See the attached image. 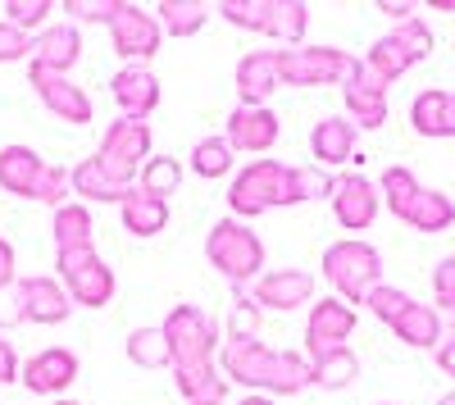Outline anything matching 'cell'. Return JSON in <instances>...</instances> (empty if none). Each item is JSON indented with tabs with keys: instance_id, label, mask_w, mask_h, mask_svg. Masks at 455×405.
<instances>
[{
	"instance_id": "cell-31",
	"label": "cell",
	"mask_w": 455,
	"mask_h": 405,
	"mask_svg": "<svg viewBox=\"0 0 455 405\" xmlns=\"http://www.w3.org/2000/svg\"><path fill=\"white\" fill-rule=\"evenodd\" d=\"M405 224H410L414 233H428V237H433V233H446V228L455 224V201H451L446 192H437V187H424Z\"/></svg>"
},
{
	"instance_id": "cell-34",
	"label": "cell",
	"mask_w": 455,
	"mask_h": 405,
	"mask_svg": "<svg viewBox=\"0 0 455 405\" xmlns=\"http://www.w3.org/2000/svg\"><path fill=\"white\" fill-rule=\"evenodd\" d=\"M182 173H187L182 160H173V155H150V160L141 164V173H137V187H141L146 196L169 201V196H178V187H182Z\"/></svg>"
},
{
	"instance_id": "cell-44",
	"label": "cell",
	"mask_w": 455,
	"mask_h": 405,
	"mask_svg": "<svg viewBox=\"0 0 455 405\" xmlns=\"http://www.w3.org/2000/svg\"><path fill=\"white\" fill-rule=\"evenodd\" d=\"M68 192H73V178H68L60 164H46V173H42V182H36V196H32V201H42V205L60 210Z\"/></svg>"
},
{
	"instance_id": "cell-50",
	"label": "cell",
	"mask_w": 455,
	"mask_h": 405,
	"mask_svg": "<svg viewBox=\"0 0 455 405\" xmlns=\"http://www.w3.org/2000/svg\"><path fill=\"white\" fill-rule=\"evenodd\" d=\"M378 10H383V14L392 19V28H396V23H410V19H414V5H392V0H383V5H378Z\"/></svg>"
},
{
	"instance_id": "cell-8",
	"label": "cell",
	"mask_w": 455,
	"mask_h": 405,
	"mask_svg": "<svg viewBox=\"0 0 455 405\" xmlns=\"http://www.w3.org/2000/svg\"><path fill=\"white\" fill-rule=\"evenodd\" d=\"M150 123L146 119H114L109 128H105V137H100V151H96V160H100V169L119 182V187H137V173H141V164L150 160Z\"/></svg>"
},
{
	"instance_id": "cell-24",
	"label": "cell",
	"mask_w": 455,
	"mask_h": 405,
	"mask_svg": "<svg viewBox=\"0 0 455 405\" xmlns=\"http://www.w3.org/2000/svg\"><path fill=\"white\" fill-rule=\"evenodd\" d=\"M119 218H124V233H132V237H160L169 228V201L132 187L119 205Z\"/></svg>"
},
{
	"instance_id": "cell-36",
	"label": "cell",
	"mask_w": 455,
	"mask_h": 405,
	"mask_svg": "<svg viewBox=\"0 0 455 405\" xmlns=\"http://www.w3.org/2000/svg\"><path fill=\"white\" fill-rule=\"evenodd\" d=\"M446 105H451V91H419L410 100V128L419 137H446Z\"/></svg>"
},
{
	"instance_id": "cell-32",
	"label": "cell",
	"mask_w": 455,
	"mask_h": 405,
	"mask_svg": "<svg viewBox=\"0 0 455 405\" xmlns=\"http://www.w3.org/2000/svg\"><path fill=\"white\" fill-rule=\"evenodd\" d=\"M173 383H178L187 405H228V378L219 374V364H210V369L173 374Z\"/></svg>"
},
{
	"instance_id": "cell-52",
	"label": "cell",
	"mask_w": 455,
	"mask_h": 405,
	"mask_svg": "<svg viewBox=\"0 0 455 405\" xmlns=\"http://www.w3.org/2000/svg\"><path fill=\"white\" fill-rule=\"evenodd\" d=\"M233 405H274V396H259V392H246L242 401H233Z\"/></svg>"
},
{
	"instance_id": "cell-33",
	"label": "cell",
	"mask_w": 455,
	"mask_h": 405,
	"mask_svg": "<svg viewBox=\"0 0 455 405\" xmlns=\"http://www.w3.org/2000/svg\"><path fill=\"white\" fill-rule=\"evenodd\" d=\"M306 28H310V5H306V0H274L269 36H274V42H283V51L306 46Z\"/></svg>"
},
{
	"instance_id": "cell-1",
	"label": "cell",
	"mask_w": 455,
	"mask_h": 405,
	"mask_svg": "<svg viewBox=\"0 0 455 405\" xmlns=\"http://www.w3.org/2000/svg\"><path fill=\"white\" fill-rule=\"evenodd\" d=\"M219 374L259 396H300L315 387L310 355L300 351H274L259 338H223L219 346Z\"/></svg>"
},
{
	"instance_id": "cell-20",
	"label": "cell",
	"mask_w": 455,
	"mask_h": 405,
	"mask_svg": "<svg viewBox=\"0 0 455 405\" xmlns=\"http://www.w3.org/2000/svg\"><path fill=\"white\" fill-rule=\"evenodd\" d=\"M83 60V32L78 23H46L42 32L32 36V60L28 68H42V73H73V64Z\"/></svg>"
},
{
	"instance_id": "cell-48",
	"label": "cell",
	"mask_w": 455,
	"mask_h": 405,
	"mask_svg": "<svg viewBox=\"0 0 455 405\" xmlns=\"http://www.w3.org/2000/svg\"><path fill=\"white\" fill-rule=\"evenodd\" d=\"M19 282V260H14V246L0 237V291Z\"/></svg>"
},
{
	"instance_id": "cell-37",
	"label": "cell",
	"mask_w": 455,
	"mask_h": 405,
	"mask_svg": "<svg viewBox=\"0 0 455 405\" xmlns=\"http://www.w3.org/2000/svg\"><path fill=\"white\" fill-rule=\"evenodd\" d=\"M187 169H192L196 178H228L233 173V146H228V137H201L192 146V155H187Z\"/></svg>"
},
{
	"instance_id": "cell-13",
	"label": "cell",
	"mask_w": 455,
	"mask_h": 405,
	"mask_svg": "<svg viewBox=\"0 0 455 405\" xmlns=\"http://www.w3.org/2000/svg\"><path fill=\"white\" fill-rule=\"evenodd\" d=\"M223 137L233 146V155H269L283 137V119L269 105H237L233 115H228Z\"/></svg>"
},
{
	"instance_id": "cell-54",
	"label": "cell",
	"mask_w": 455,
	"mask_h": 405,
	"mask_svg": "<svg viewBox=\"0 0 455 405\" xmlns=\"http://www.w3.org/2000/svg\"><path fill=\"white\" fill-rule=\"evenodd\" d=\"M437 405H455V392H446V396H442V401H437Z\"/></svg>"
},
{
	"instance_id": "cell-53",
	"label": "cell",
	"mask_w": 455,
	"mask_h": 405,
	"mask_svg": "<svg viewBox=\"0 0 455 405\" xmlns=\"http://www.w3.org/2000/svg\"><path fill=\"white\" fill-rule=\"evenodd\" d=\"M446 137H455V91H451V105H446Z\"/></svg>"
},
{
	"instance_id": "cell-43",
	"label": "cell",
	"mask_w": 455,
	"mask_h": 405,
	"mask_svg": "<svg viewBox=\"0 0 455 405\" xmlns=\"http://www.w3.org/2000/svg\"><path fill=\"white\" fill-rule=\"evenodd\" d=\"M296 178H300V201H332V187L337 178L319 164H296Z\"/></svg>"
},
{
	"instance_id": "cell-29",
	"label": "cell",
	"mask_w": 455,
	"mask_h": 405,
	"mask_svg": "<svg viewBox=\"0 0 455 405\" xmlns=\"http://www.w3.org/2000/svg\"><path fill=\"white\" fill-rule=\"evenodd\" d=\"M310 374H315V387L323 392H341L360 378V355L351 346H337V351H323L310 360Z\"/></svg>"
},
{
	"instance_id": "cell-51",
	"label": "cell",
	"mask_w": 455,
	"mask_h": 405,
	"mask_svg": "<svg viewBox=\"0 0 455 405\" xmlns=\"http://www.w3.org/2000/svg\"><path fill=\"white\" fill-rule=\"evenodd\" d=\"M433 310H437V319H442V333L455 338V301H437Z\"/></svg>"
},
{
	"instance_id": "cell-21",
	"label": "cell",
	"mask_w": 455,
	"mask_h": 405,
	"mask_svg": "<svg viewBox=\"0 0 455 405\" xmlns=\"http://www.w3.org/2000/svg\"><path fill=\"white\" fill-rule=\"evenodd\" d=\"M355 141H360V128L347 115H323L310 128V155L319 169H341L355 160Z\"/></svg>"
},
{
	"instance_id": "cell-7",
	"label": "cell",
	"mask_w": 455,
	"mask_h": 405,
	"mask_svg": "<svg viewBox=\"0 0 455 405\" xmlns=\"http://www.w3.org/2000/svg\"><path fill=\"white\" fill-rule=\"evenodd\" d=\"M55 269H60V282L73 297V306L83 310H105L114 301V269L100 260L96 246H78V250H55Z\"/></svg>"
},
{
	"instance_id": "cell-40",
	"label": "cell",
	"mask_w": 455,
	"mask_h": 405,
	"mask_svg": "<svg viewBox=\"0 0 455 405\" xmlns=\"http://www.w3.org/2000/svg\"><path fill=\"white\" fill-rule=\"evenodd\" d=\"M259 319H264V310L251 301V291L233 287V323H228V338H259Z\"/></svg>"
},
{
	"instance_id": "cell-38",
	"label": "cell",
	"mask_w": 455,
	"mask_h": 405,
	"mask_svg": "<svg viewBox=\"0 0 455 405\" xmlns=\"http://www.w3.org/2000/svg\"><path fill=\"white\" fill-rule=\"evenodd\" d=\"M214 14L233 28H246V32H259L269 36V23H274V0H219Z\"/></svg>"
},
{
	"instance_id": "cell-56",
	"label": "cell",
	"mask_w": 455,
	"mask_h": 405,
	"mask_svg": "<svg viewBox=\"0 0 455 405\" xmlns=\"http://www.w3.org/2000/svg\"><path fill=\"white\" fill-rule=\"evenodd\" d=\"M383 405H387V401H383Z\"/></svg>"
},
{
	"instance_id": "cell-16",
	"label": "cell",
	"mask_w": 455,
	"mask_h": 405,
	"mask_svg": "<svg viewBox=\"0 0 455 405\" xmlns=\"http://www.w3.org/2000/svg\"><path fill=\"white\" fill-rule=\"evenodd\" d=\"M355 333V306L337 301V297H319L306 314V355H323V351H337L347 346Z\"/></svg>"
},
{
	"instance_id": "cell-17",
	"label": "cell",
	"mask_w": 455,
	"mask_h": 405,
	"mask_svg": "<svg viewBox=\"0 0 455 405\" xmlns=\"http://www.w3.org/2000/svg\"><path fill=\"white\" fill-rule=\"evenodd\" d=\"M341 100H347V119L360 132H373L387 123V83H378L373 73L364 68V60H355V68L341 83Z\"/></svg>"
},
{
	"instance_id": "cell-2",
	"label": "cell",
	"mask_w": 455,
	"mask_h": 405,
	"mask_svg": "<svg viewBox=\"0 0 455 405\" xmlns=\"http://www.w3.org/2000/svg\"><path fill=\"white\" fill-rule=\"evenodd\" d=\"M287 205H306L300 201L296 164L251 160L246 169L233 173V182H228V210H233V218H242V224H251V218L269 214V210H287Z\"/></svg>"
},
{
	"instance_id": "cell-55",
	"label": "cell",
	"mask_w": 455,
	"mask_h": 405,
	"mask_svg": "<svg viewBox=\"0 0 455 405\" xmlns=\"http://www.w3.org/2000/svg\"><path fill=\"white\" fill-rule=\"evenodd\" d=\"M51 405H78V401H68V396H60V401H51Z\"/></svg>"
},
{
	"instance_id": "cell-5",
	"label": "cell",
	"mask_w": 455,
	"mask_h": 405,
	"mask_svg": "<svg viewBox=\"0 0 455 405\" xmlns=\"http://www.w3.org/2000/svg\"><path fill=\"white\" fill-rule=\"evenodd\" d=\"M205 255L233 287H251L264 274V242L251 233V224H242L233 214L219 218L205 233Z\"/></svg>"
},
{
	"instance_id": "cell-49",
	"label": "cell",
	"mask_w": 455,
	"mask_h": 405,
	"mask_svg": "<svg viewBox=\"0 0 455 405\" xmlns=\"http://www.w3.org/2000/svg\"><path fill=\"white\" fill-rule=\"evenodd\" d=\"M433 355H437V364H442V374H446V378H455V338H446Z\"/></svg>"
},
{
	"instance_id": "cell-42",
	"label": "cell",
	"mask_w": 455,
	"mask_h": 405,
	"mask_svg": "<svg viewBox=\"0 0 455 405\" xmlns=\"http://www.w3.org/2000/svg\"><path fill=\"white\" fill-rule=\"evenodd\" d=\"M124 10V0H64V14H73L78 23H114Z\"/></svg>"
},
{
	"instance_id": "cell-15",
	"label": "cell",
	"mask_w": 455,
	"mask_h": 405,
	"mask_svg": "<svg viewBox=\"0 0 455 405\" xmlns=\"http://www.w3.org/2000/svg\"><path fill=\"white\" fill-rule=\"evenodd\" d=\"M28 83H32V91H36V100H42L51 115L60 119V123H73V128H83V123H92V115H96V105H92V96L73 83V78H64V73H42V68H28Z\"/></svg>"
},
{
	"instance_id": "cell-9",
	"label": "cell",
	"mask_w": 455,
	"mask_h": 405,
	"mask_svg": "<svg viewBox=\"0 0 455 405\" xmlns=\"http://www.w3.org/2000/svg\"><path fill=\"white\" fill-rule=\"evenodd\" d=\"M351 68H355V55H347L341 46H296V51H278L283 87H337V83H347Z\"/></svg>"
},
{
	"instance_id": "cell-12",
	"label": "cell",
	"mask_w": 455,
	"mask_h": 405,
	"mask_svg": "<svg viewBox=\"0 0 455 405\" xmlns=\"http://www.w3.org/2000/svg\"><path fill=\"white\" fill-rule=\"evenodd\" d=\"M14 297H19V323H42V328H55V323H68V314L78 310L73 297L64 291L60 278H19L14 282Z\"/></svg>"
},
{
	"instance_id": "cell-23",
	"label": "cell",
	"mask_w": 455,
	"mask_h": 405,
	"mask_svg": "<svg viewBox=\"0 0 455 405\" xmlns=\"http://www.w3.org/2000/svg\"><path fill=\"white\" fill-rule=\"evenodd\" d=\"M42 173H46V160L36 155L32 146H0V192L32 201Z\"/></svg>"
},
{
	"instance_id": "cell-18",
	"label": "cell",
	"mask_w": 455,
	"mask_h": 405,
	"mask_svg": "<svg viewBox=\"0 0 455 405\" xmlns=\"http://www.w3.org/2000/svg\"><path fill=\"white\" fill-rule=\"evenodd\" d=\"M378 210H383V196H378V182H369L364 173H341L332 187V218L347 233H364L373 228Z\"/></svg>"
},
{
	"instance_id": "cell-14",
	"label": "cell",
	"mask_w": 455,
	"mask_h": 405,
	"mask_svg": "<svg viewBox=\"0 0 455 405\" xmlns=\"http://www.w3.org/2000/svg\"><path fill=\"white\" fill-rule=\"evenodd\" d=\"M78 374H83V360L73 355L68 346H46V351H36V355L23 364L19 383H23L32 396H51V401H60L73 383H78Z\"/></svg>"
},
{
	"instance_id": "cell-3",
	"label": "cell",
	"mask_w": 455,
	"mask_h": 405,
	"mask_svg": "<svg viewBox=\"0 0 455 405\" xmlns=\"http://www.w3.org/2000/svg\"><path fill=\"white\" fill-rule=\"evenodd\" d=\"M319 274L323 282L332 287L337 301L347 306H364L373 287H383V255H378V246L360 242V237H341L323 250L319 260Z\"/></svg>"
},
{
	"instance_id": "cell-6",
	"label": "cell",
	"mask_w": 455,
	"mask_h": 405,
	"mask_svg": "<svg viewBox=\"0 0 455 405\" xmlns=\"http://www.w3.org/2000/svg\"><path fill=\"white\" fill-rule=\"evenodd\" d=\"M433 55V28L414 14L410 23H396L392 32H383L378 42L369 46V55H364V68L373 73L378 83H396V78H405V73L414 68V64H424Z\"/></svg>"
},
{
	"instance_id": "cell-28",
	"label": "cell",
	"mask_w": 455,
	"mask_h": 405,
	"mask_svg": "<svg viewBox=\"0 0 455 405\" xmlns=\"http://www.w3.org/2000/svg\"><path fill=\"white\" fill-rule=\"evenodd\" d=\"M419 192H424V182L414 178V169H405V164H392L383 178H378V196H383V205L392 210V218H401V224L410 218Z\"/></svg>"
},
{
	"instance_id": "cell-4",
	"label": "cell",
	"mask_w": 455,
	"mask_h": 405,
	"mask_svg": "<svg viewBox=\"0 0 455 405\" xmlns=\"http://www.w3.org/2000/svg\"><path fill=\"white\" fill-rule=\"evenodd\" d=\"M160 328H164L169 351H173V374L210 369V364H219L223 328H219V319L210 310H201V306H173Z\"/></svg>"
},
{
	"instance_id": "cell-27",
	"label": "cell",
	"mask_w": 455,
	"mask_h": 405,
	"mask_svg": "<svg viewBox=\"0 0 455 405\" xmlns=\"http://www.w3.org/2000/svg\"><path fill=\"white\" fill-rule=\"evenodd\" d=\"M51 233H55V250L96 246V224H92V210L83 201H64L51 218Z\"/></svg>"
},
{
	"instance_id": "cell-45",
	"label": "cell",
	"mask_w": 455,
	"mask_h": 405,
	"mask_svg": "<svg viewBox=\"0 0 455 405\" xmlns=\"http://www.w3.org/2000/svg\"><path fill=\"white\" fill-rule=\"evenodd\" d=\"M14 60H32V36L10 19H0V64H14Z\"/></svg>"
},
{
	"instance_id": "cell-26",
	"label": "cell",
	"mask_w": 455,
	"mask_h": 405,
	"mask_svg": "<svg viewBox=\"0 0 455 405\" xmlns=\"http://www.w3.org/2000/svg\"><path fill=\"white\" fill-rule=\"evenodd\" d=\"M68 178H73V196H83V201H92V205H124V196L132 192V187H119V182L100 169L96 155H87Z\"/></svg>"
},
{
	"instance_id": "cell-35",
	"label": "cell",
	"mask_w": 455,
	"mask_h": 405,
	"mask_svg": "<svg viewBox=\"0 0 455 405\" xmlns=\"http://www.w3.org/2000/svg\"><path fill=\"white\" fill-rule=\"evenodd\" d=\"M124 351H128V360L137 364V369H169V364H173L164 328H132Z\"/></svg>"
},
{
	"instance_id": "cell-19",
	"label": "cell",
	"mask_w": 455,
	"mask_h": 405,
	"mask_svg": "<svg viewBox=\"0 0 455 405\" xmlns=\"http://www.w3.org/2000/svg\"><path fill=\"white\" fill-rule=\"evenodd\" d=\"M109 96H114V105H119L128 119H150L160 109L164 91H160V78H156L150 64H124L109 78Z\"/></svg>"
},
{
	"instance_id": "cell-30",
	"label": "cell",
	"mask_w": 455,
	"mask_h": 405,
	"mask_svg": "<svg viewBox=\"0 0 455 405\" xmlns=\"http://www.w3.org/2000/svg\"><path fill=\"white\" fill-rule=\"evenodd\" d=\"M156 19H160V28L173 36V42H182V36H196L210 23V5L205 0H160Z\"/></svg>"
},
{
	"instance_id": "cell-47",
	"label": "cell",
	"mask_w": 455,
	"mask_h": 405,
	"mask_svg": "<svg viewBox=\"0 0 455 405\" xmlns=\"http://www.w3.org/2000/svg\"><path fill=\"white\" fill-rule=\"evenodd\" d=\"M19 374H23V360H19L14 342L0 333V387H5V383H19Z\"/></svg>"
},
{
	"instance_id": "cell-10",
	"label": "cell",
	"mask_w": 455,
	"mask_h": 405,
	"mask_svg": "<svg viewBox=\"0 0 455 405\" xmlns=\"http://www.w3.org/2000/svg\"><path fill=\"white\" fill-rule=\"evenodd\" d=\"M251 301L264 314H291L300 306H315V274L310 269H264L251 282Z\"/></svg>"
},
{
	"instance_id": "cell-11",
	"label": "cell",
	"mask_w": 455,
	"mask_h": 405,
	"mask_svg": "<svg viewBox=\"0 0 455 405\" xmlns=\"http://www.w3.org/2000/svg\"><path fill=\"white\" fill-rule=\"evenodd\" d=\"M109 42H114V51H119L124 64H150L156 51H160V42H164V28H160V19L150 10L128 5L124 0L119 19L109 23Z\"/></svg>"
},
{
	"instance_id": "cell-41",
	"label": "cell",
	"mask_w": 455,
	"mask_h": 405,
	"mask_svg": "<svg viewBox=\"0 0 455 405\" xmlns=\"http://www.w3.org/2000/svg\"><path fill=\"white\" fill-rule=\"evenodd\" d=\"M5 14H10V23L23 28V32H42L46 19L55 14V5H51V0H10Z\"/></svg>"
},
{
	"instance_id": "cell-22",
	"label": "cell",
	"mask_w": 455,
	"mask_h": 405,
	"mask_svg": "<svg viewBox=\"0 0 455 405\" xmlns=\"http://www.w3.org/2000/svg\"><path fill=\"white\" fill-rule=\"evenodd\" d=\"M278 87H283L278 51H246L237 60V96H242V105H264Z\"/></svg>"
},
{
	"instance_id": "cell-25",
	"label": "cell",
	"mask_w": 455,
	"mask_h": 405,
	"mask_svg": "<svg viewBox=\"0 0 455 405\" xmlns=\"http://www.w3.org/2000/svg\"><path fill=\"white\" fill-rule=\"evenodd\" d=\"M392 333H396L405 346H414V351H437V346L446 342L437 310H433V306H419V301H414V306H410V310L392 323Z\"/></svg>"
},
{
	"instance_id": "cell-46",
	"label": "cell",
	"mask_w": 455,
	"mask_h": 405,
	"mask_svg": "<svg viewBox=\"0 0 455 405\" xmlns=\"http://www.w3.org/2000/svg\"><path fill=\"white\" fill-rule=\"evenodd\" d=\"M433 297L437 301H455V255L437 260V269H433Z\"/></svg>"
},
{
	"instance_id": "cell-39",
	"label": "cell",
	"mask_w": 455,
	"mask_h": 405,
	"mask_svg": "<svg viewBox=\"0 0 455 405\" xmlns=\"http://www.w3.org/2000/svg\"><path fill=\"white\" fill-rule=\"evenodd\" d=\"M364 306H369L373 319H383V323L392 328V323L414 306V297H410V291H401V287H387V282H383V287H373V291H369V301H364Z\"/></svg>"
}]
</instances>
